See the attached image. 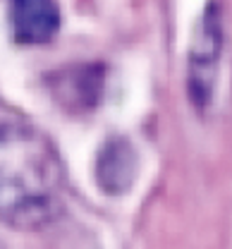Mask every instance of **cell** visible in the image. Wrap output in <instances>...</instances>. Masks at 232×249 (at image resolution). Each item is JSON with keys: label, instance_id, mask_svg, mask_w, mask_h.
Instances as JSON below:
<instances>
[{"label": "cell", "instance_id": "obj_1", "mask_svg": "<svg viewBox=\"0 0 232 249\" xmlns=\"http://www.w3.org/2000/svg\"><path fill=\"white\" fill-rule=\"evenodd\" d=\"M65 204V168L36 127L0 124V223L33 230L53 223Z\"/></svg>", "mask_w": 232, "mask_h": 249}, {"label": "cell", "instance_id": "obj_2", "mask_svg": "<svg viewBox=\"0 0 232 249\" xmlns=\"http://www.w3.org/2000/svg\"><path fill=\"white\" fill-rule=\"evenodd\" d=\"M220 48H223L220 15H218V5L211 2L201 17L199 34H197L192 53H189V91L199 106H206L211 98Z\"/></svg>", "mask_w": 232, "mask_h": 249}, {"label": "cell", "instance_id": "obj_3", "mask_svg": "<svg viewBox=\"0 0 232 249\" xmlns=\"http://www.w3.org/2000/svg\"><path fill=\"white\" fill-rule=\"evenodd\" d=\"M53 96L69 113L91 110L103 93V67L99 65H74L50 77Z\"/></svg>", "mask_w": 232, "mask_h": 249}, {"label": "cell", "instance_id": "obj_4", "mask_svg": "<svg viewBox=\"0 0 232 249\" xmlns=\"http://www.w3.org/2000/svg\"><path fill=\"white\" fill-rule=\"evenodd\" d=\"M58 29L60 7L55 0H12V34L17 43H48Z\"/></svg>", "mask_w": 232, "mask_h": 249}, {"label": "cell", "instance_id": "obj_5", "mask_svg": "<svg viewBox=\"0 0 232 249\" xmlns=\"http://www.w3.org/2000/svg\"><path fill=\"white\" fill-rule=\"evenodd\" d=\"M139 170V158L132 142L115 137L105 142L96 160V180L105 194H125L132 187Z\"/></svg>", "mask_w": 232, "mask_h": 249}, {"label": "cell", "instance_id": "obj_6", "mask_svg": "<svg viewBox=\"0 0 232 249\" xmlns=\"http://www.w3.org/2000/svg\"><path fill=\"white\" fill-rule=\"evenodd\" d=\"M0 249H5V245H0Z\"/></svg>", "mask_w": 232, "mask_h": 249}]
</instances>
